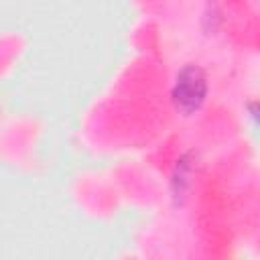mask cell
Masks as SVG:
<instances>
[{
	"mask_svg": "<svg viewBox=\"0 0 260 260\" xmlns=\"http://www.w3.org/2000/svg\"><path fill=\"white\" fill-rule=\"evenodd\" d=\"M205 93H207V79L203 69L197 65H185L177 73V79L171 91L177 110H181L183 114H193L195 110L201 108Z\"/></svg>",
	"mask_w": 260,
	"mask_h": 260,
	"instance_id": "cell-1",
	"label": "cell"
}]
</instances>
